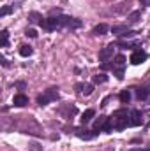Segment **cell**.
Listing matches in <instances>:
<instances>
[{
    "label": "cell",
    "instance_id": "83f0119b",
    "mask_svg": "<svg viewBox=\"0 0 150 151\" xmlns=\"http://www.w3.org/2000/svg\"><path fill=\"white\" fill-rule=\"evenodd\" d=\"M28 150L30 151H42V146L37 144V142H30V144H28Z\"/></svg>",
    "mask_w": 150,
    "mask_h": 151
},
{
    "label": "cell",
    "instance_id": "ac0fdd59",
    "mask_svg": "<svg viewBox=\"0 0 150 151\" xmlns=\"http://www.w3.org/2000/svg\"><path fill=\"white\" fill-rule=\"evenodd\" d=\"M32 51H34V49H32L30 46H27V44H23V46H20V55H21L23 58H28V56L32 55Z\"/></svg>",
    "mask_w": 150,
    "mask_h": 151
},
{
    "label": "cell",
    "instance_id": "8fae6325",
    "mask_svg": "<svg viewBox=\"0 0 150 151\" xmlns=\"http://www.w3.org/2000/svg\"><path fill=\"white\" fill-rule=\"evenodd\" d=\"M113 35H117V37H125V34L129 32V27L127 25H117V27H113L111 28Z\"/></svg>",
    "mask_w": 150,
    "mask_h": 151
},
{
    "label": "cell",
    "instance_id": "d4e9b609",
    "mask_svg": "<svg viewBox=\"0 0 150 151\" xmlns=\"http://www.w3.org/2000/svg\"><path fill=\"white\" fill-rule=\"evenodd\" d=\"M92 91H94V84H85L81 93H83L85 97H88V95H92Z\"/></svg>",
    "mask_w": 150,
    "mask_h": 151
},
{
    "label": "cell",
    "instance_id": "2e32d148",
    "mask_svg": "<svg viewBox=\"0 0 150 151\" xmlns=\"http://www.w3.org/2000/svg\"><path fill=\"white\" fill-rule=\"evenodd\" d=\"M94 116H95V111H94V109H87L85 113L81 114V123H83V125H87L88 121H92V118H94Z\"/></svg>",
    "mask_w": 150,
    "mask_h": 151
},
{
    "label": "cell",
    "instance_id": "52a82bcc",
    "mask_svg": "<svg viewBox=\"0 0 150 151\" xmlns=\"http://www.w3.org/2000/svg\"><path fill=\"white\" fill-rule=\"evenodd\" d=\"M74 134L79 137V139H83V141H90V139H94V137L97 135L95 130H83V128H76Z\"/></svg>",
    "mask_w": 150,
    "mask_h": 151
},
{
    "label": "cell",
    "instance_id": "e0dca14e",
    "mask_svg": "<svg viewBox=\"0 0 150 151\" xmlns=\"http://www.w3.org/2000/svg\"><path fill=\"white\" fill-rule=\"evenodd\" d=\"M27 18H28L30 23H39V25H41V21H42V16H41L39 12H36V11H30Z\"/></svg>",
    "mask_w": 150,
    "mask_h": 151
},
{
    "label": "cell",
    "instance_id": "8992f818",
    "mask_svg": "<svg viewBox=\"0 0 150 151\" xmlns=\"http://www.w3.org/2000/svg\"><path fill=\"white\" fill-rule=\"evenodd\" d=\"M129 119H131V125H133V127L143 125V114L140 113L138 109H133V111L129 113Z\"/></svg>",
    "mask_w": 150,
    "mask_h": 151
},
{
    "label": "cell",
    "instance_id": "ba28073f",
    "mask_svg": "<svg viewBox=\"0 0 150 151\" xmlns=\"http://www.w3.org/2000/svg\"><path fill=\"white\" fill-rule=\"evenodd\" d=\"M131 5H133V0H125V2H120L113 11H115L117 14H127V12L131 11Z\"/></svg>",
    "mask_w": 150,
    "mask_h": 151
},
{
    "label": "cell",
    "instance_id": "30bf717a",
    "mask_svg": "<svg viewBox=\"0 0 150 151\" xmlns=\"http://www.w3.org/2000/svg\"><path fill=\"white\" fill-rule=\"evenodd\" d=\"M12 104H14L16 107H25V106L28 104V97H27V95H23V93H18V95H14Z\"/></svg>",
    "mask_w": 150,
    "mask_h": 151
},
{
    "label": "cell",
    "instance_id": "f1b7e54d",
    "mask_svg": "<svg viewBox=\"0 0 150 151\" xmlns=\"http://www.w3.org/2000/svg\"><path fill=\"white\" fill-rule=\"evenodd\" d=\"M12 9H14L12 5H5V7H4V9L0 11V16H2V18H4V16H7V14H9V12L12 11Z\"/></svg>",
    "mask_w": 150,
    "mask_h": 151
},
{
    "label": "cell",
    "instance_id": "e575fe53",
    "mask_svg": "<svg viewBox=\"0 0 150 151\" xmlns=\"http://www.w3.org/2000/svg\"><path fill=\"white\" fill-rule=\"evenodd\" d=\"M2 65H4V67H9V62H7L4 56H2Z\"/></svg>",
    "mask_w": 150,
    "mask_h": 151
},
{
    "label": "cell",
    "instance_id": "d6a6232c",
    "mask_svg": "<svg viewBox=\"0 0 150 151\" xmlns=\"http://www.w3.org/2000/svg\"><path fill=\"white\" fill-rule=\"evenodd\" d=\"M16 88H20V90H25V88H27V84H25L23 81H18V83H16Z\"/></svg>",
    "mask_w": 150,
    "mask_h": 151
},
{
    "label": "cell",
    "instance_id": "4fadbf2b",
    "mask_svg": "<svg viewBox=\"0 0 150 151\" xmlns=\"http://www.w3.org/2000/svg\"><path fill=\"white\" fill-rule=\"evenodd\" d=\"M106 121H108V116H99L95 121H94V130L97 132H103V128H104V125H106Z\"/></svg>",
    "mask_w": 150,
    "mask_h": 151
},
{
    "label": "cell",
    "instance_id": "8d00e7d4",
    "mask_svg": "<svg viewBox=\"0 0 150 151\" xmlns=\"http://www.w3.org/2000/svg\"><path fill=\"white\" fill-rule=\"evenodd\" d=\"M147 90H149V93H150V84H149V86H147Z\"/></svg>",
    "mask_w": 150,
    "mask_h": 151
},
{
    "label": "cell",
    "instance_id": "1f68e13d",
    "mask_svg": "<svg viewBox=\"0 0 150 151\" xmlns=\"http://www.w3.org/2000/svg\"><path fill=\"white\" fill-rule=\"evenodd\" d=\"M83 86H85L83 83H78V84H76V86H74V90H76V91H78V93H81V91H83Z\"/></svg>",
    "mask_w": 150,
    "mask_h": 151
},
{
    "label": "cell",
    "instance_id": "4dcf8cb0",
    "mask_svg": "<svg viewBox=\"0 0 150 151\" xmlns=\"http://www.w3.org/2000/svg\"><path fill=\"white\" fill-rule=\"evenodd\" d=\"M60 12H62L60 9H51V11H50V16H53V18H55V16H60Z\"/></svg>",
    "mask_w": 150,
    "mask_h": 151
},
{
    "label": "cell",
    "instance_id": "836d02e7",
    "mask_svg": "<svg viewBox=\"0 0 150 151\" xmlns=\"http://www.w3.org/2000/svg\"><path fill=\"white\" fill-rule=\"evenodd\" d=\"M110 99H111V97H106V99L103 100V104H101V106H103V107H106V106H108V102H110Z\"/></svg>",
    "mask_w": 150,
    "mask_h": 151
},
{
    "label": "cell",
    "instance_id": "7a4b0ae2",
    "mask_svg": "<svg viewBox=\"0 0 150 151\" xmlns=\"http://www.w3.org/2000/svg\"><path fill=\"white\" fill-rule=\"evenodd\" d=\"M41 27H42L44 30H48V32L57 30V28H60V19H58V16H57V18L50 16L48 19H42V21H41Z\"/></svg>",
    "mask_w": 150,
    "mask_h": 151
},
{
    "label": "cell",
    "instance_id": "484cf974",
    "mask_svg": "<svg viewBox=\"0 0 150 151\" xmlns=\"http://www.w3.org/2000/svg\"><path fill=\"white\" fill-rule=\"evenodd\" d=\"M124 116H129V114H127V109H117V111L113 113L111 118H124Z\"/></svg>",
    "mask_w": 150,
    "mask_h": 151
},
{
    "label": "cell",
    "instance_id": "7c38bea8",
    "mask_svg": "<svg viewBox=\"0 0 150 151\" xmlns=\"http://www.w3.org/2000/svg\"><path fill=\"white\" fill-rule=\"evenodd\" d=\"M108 32H110V27H108L106 23H99V25L94 27V30H92L94 35H106Z\"/></svg>",
    "mask_w": 150,
    "mask_h": 151
},
{
    "label": "cell",
    "instance_id": "d6986e66",
    "mask_svg": "<svg viewBox=\"0 0 150 151\" xmlns=\"http://www.w3.org/2000/svg\"><path fill=\"white\" fill-rule=\"evenodd\" d=\"M134 91H136V99L138 100H145L149 97V90L147 88H136Z\"/></svg>",
    "mask_w": 150,
    "mask_h": 151
},
{
    "label": "cell",
    "instance_id": "d590c367",
    "mask_svg": "<svg viewBox=\"0 0 150 151\" xmlns=\"http://www.w3.org/2000/svg\"><path fill=\"white\" fill-rule=\"evenodd\" d=\"M141 5H150V0H140Z\"/></svg>",
    "mask_w": 150,
    "mask_h": 151
},
{
    "label": "cell",
    "instance_id": "3957f363",
    "mask_svg": "<svg viewBox=\"0 0 150 151\" xmlns=\"http://www.w3.org/2000/svg\"><path fill=\"white\" fill-rule=\"evenodd\" d=\"M58 19H60V27H66V28H79L81 27V21L76 18H71V16H58Z\"/></svg>",
    "mask_w": 150,
    "mask_h": 151
},
{
    "label": "cell",
    "instance_id": "9a60e30c",
    "mask_svg": "<svg viewBox=\"0 0 150 151\" xmlns=\"http://www.w3.org/2000/svg\"><path fill=\"white\" fill-rule=\"evenodd\" d=\"M140 19H141V11H133V12L127 16V21H129L131 25H136Z\"/></svg>",
    "mask_w": 150,
    "mask_h": 151
},
{
    "label": "cell",
    "instance_id": "9c48e42d",
    "mask_svg": "<svg viewBox=\"0 0 150 151\" xmlns=\"http://www.w3.org/2000/svg\"><path fill=\"white\" fill-rule=\"evenodd\" d=\"M113 125H115L117 130H124L125 127L131 125V119H129V116H124V118H113Z\"/></svg>",
    "mask_w": 150,
    "mask_h": 151
},
{
    "label": "cell",
    "instance_id": "6da1fadb",
    "mask_svg": "<svg viewBox=\"0 0 150 151\" xmlns=\"http://www.w3.org/2000/svg\"><path fill=\"white\" fill-rule=\"evenodd\" d=\"M55 100H58V88H50V90H46L42 95H39L37 97V104L39 106H46V104L55 102Z\"/></svg>",
    "mask_w": 150,
    "mask_h": 151
},
{
    "label": "cell",
    "instance_id": "7402d4cb",
    "mask_svg": "<svg viewBox=\"0 0 150 151\" xmlns=\"http://www.w3.org/2000/svg\"><path fill=\"white\" fill-rule=\"evenodd\" d=\"M129 100H131V91H129V90H124V91L120 93V102H122V104H129Z\"/></svg>",
    "mask_w": 150,
    "mask_h": 151
},
{
    "label": "cell",
    "instance_id": "5b68a950",
    "mask_svg": "<svg viewBox=\"0 0 150 151\" xmlns=\"http://www.w3.org/2000/svg\"><path fill=\"white\" fill-rule=\"evenodd\" d=\"M113 49H115V46L110 44V46H106V47H103V49L99 51V60H101L103 63L113 58Z\"/></svg>",
    "mask_w": 150,
    "mask_h": 151
},
{
    "label": "cell",
    "instance_id": "ffe728a7",
    "mask_svg": "<svg viewBox=\"0 0 150 151\" xmlns=\"http://www.w3.org/2000/svg\"><path fill=\"white\" fill-rule=\"evenodd\" d=\"M76 113H78V109H76L74 106H71V104H67V106L62 109V114H66V116H69V118H71V116H74Z\"/></svg>",
    "mask_w": 150,
    "mask_h": 151
},
{
    "label": "cell",
    "instance_id": "cb8c5ba5",
    "mask_svg": "<svg viewBox=\"0 0 150 151\" xmlns=\"http://www.w3.org/2000/svg\"><path fill=\"white\" fill-rule=\"evenodd\" d=\"M0 35H2V47H7V44H9V32L7 30H2Z\"/></svg>",
    "mask_w": 150,
    "mask_h": 151
},
{
    "label": "cell",
    "instance_id": "f546056e",
    "mask_svg": "<svg viewBox=\"0 0 150 151\" xmlns=\"http://www.w3.org/2000/svg\"><path fill=\"white\" fill-rule=\"evenodd\" d=\"M113 74L117 76V79H124V69H113Z\"/></svg>",
    "mask_w": 150,
    "mask_h": 151
},
{
    "label": "cell",
    "instance_id": "277c9868",
    "mask_svg": "<svg viewBox=\"0 0 150 151\" xmlns=\"http://www.w3.org/2000/svg\"><path fill=\"white\" fill-rule=\"evenodd\" d=\"M147 56H149V55H147L143 49H134L133 55H131V58H129V62H131L133 65H140V63L147 62Z\"/></svg>",
    "mask_w": 150,
    "mask_h": 151
},
{
    "label": "cell",
    "instance_id": "603a6c76",
    "mask_svg": "<svg viewBox=\"0 0 150 151\" xmlns=\"http://www.w3.org/2000/svg\"><path fill=\"white\" fill-rule=\"evenodd\" d=\"M117 46H120V47L127 49V47H134V46H140V42H138V40H134V42H124V40H120V42H117Z\"/></svg>",
    "mask_w": 150,
    "mask_h": 151
},
{
    "label": "cell",
    "instance_id": "5bb4252c",
    "mask_svg": "<svg viewBox=\"0 0 150 151\" xmlns=\"http://www.w3.org/2000/svg\"><path fill=\"white\" fill-rule=\"evenodd\" d=\"M124 65H125V58L122 55H117L111 63V69H124Z\"/></svg>",
    "mask_w": 150,
    "mask_h": 151
},
{
    "label": "cell",
    "instance_id": "4316f807",
    "mask_svg": "<svg viewBox=\"0 0 150 151\" xmlns=\"http://www.w3.org/2000/svg\"><path fill=\"white\" fill-rule=\"evenodd\" d=\"M25 35H27V37H30V39H36V37H37V32H36L34 28H27V30H25Z\"/></svg>",
    "mask_w": 150,
    "mask_h": 151
},
{
    "label": "cell",
    "instance_id": "44dd1931",
    "mask_svg": "<svg viewBox=\"0 0 150 151\" xmlns=\"http://www.w3.org/2000/svg\"><path fill=\"white\" fill-rule=\"evenodd\" d=\"M92 81H94V84H103V83L108 81V76L106 74H97V76L92 77Z\"/></svg>",
    "mask_w": 150,
    "mask_h": 151
}]
</instances>
